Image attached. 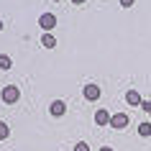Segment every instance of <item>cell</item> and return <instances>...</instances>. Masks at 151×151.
I'll use <instances>...</instances> for the list:
<instances>
[{
    "label": "cell",
    "instance_id": "obj_1",
    "mask_svg": "<svg viewBox=\"0 0 151 151\" xmlns=\"http://www.w3.org/2000/svg\"><path fill=\"white\" fill-rule=\"evenodd\" d=\"M39 26L44 28V33H51V31L56 28V16H54V13H41Z\"/></svg>",
    "mask_w": 151,
    "mask_h": 151
},
{
    "label": "cell",
    "instance_id": "obj_2",
    "mask_svg": "<svg viewBox=\"0 0 151 151\" xmlns=\"http://www.w3.org/2000/svg\"><path fill=\"white\" fill-rule=\"evenodd\" d=\"M18 97H21V90H18L16 85H8V87L3 90V103H5V105L18 103Z\"/></svg>",
    "mask_w": 151,
    "mask_h": 151
},
{
    "label": "cell",
    "instance_id": "obj_3",
    "mask_svg": "<svg viewBox=\"0 0 151 151\" xmlns=\"http://www.w3.org/2000/svg\"><path fill=\"white\" fill-rule=\"evenodd\" d=\"M103 95V90L97 87L95 82H90V85H85V100H90V103H95L97 97Z\"/></svg>",
    "mask_w": 151,
    "mask_h": 151
},
{
    "label": "cell",
    "instance_id": "obj_4",
    "mask_svg": "<svg viewBox=\"0 0 151 151\" xmlns=\"http://www.w3.org/2000/svg\"><path fill=\"white\" fill-rule=\"evenodd\" d=\"M110 126L115 128V131H123V128L128 126V115H126V113H113V118H110Z\"/></svg>",
    "mask_w": 151,
    "mask_h": 151
},
{
    "label": "cell",
    "instance_id": "obj_5",
    "mask_svg": "<svg viewBox=\"0 0 151 151\" xmlns=\"http://www.w3.org/2000/svg\"><path fill=\"white\" fill-rule=\"evenodd\" d=\"M49 113H51V115H54V118H62L64 113H67V105H64L62 100H54V103L49 105Z\"/></svg>",
    "mask_w": 151,
    "mask_h": 151
},
{
    "label": "cell",
    "instance_id": "obj_6",
    "mask_svg": "<svg viewBox=\"0 0 151 151\" xmlns=\"http://www.w3.org/2000/svg\"><path fill=\"white\" fill-rule=\"evenodd\" d=\"M126 103H128V105H133V108H138V105L143 103L141 95H138V90H128V92H126Z\"/></svg>",
    "mask_w": 151,
    "mask_h": 151
},
{
    "label": "cell",
    "instance_id": "obj_7",
    "mask_svg": "<svg viewBox=\"0 0 151 151\" xmlns=\"http://www.w3.org/2000/svg\"><path fill=\"white\" fill-rule=\"evenodd\" d=\"M110 118H113V115L108 110H97L95 113V123H97V126H110Z\"/></svg>",
    "mask_w": 151,
    "mask_h": 151
},
{
    "label": "cell",
    "instance_id": "obj_8",
    "mask_svg": "<svg viewBox=\"0 0 151 151\" xmlns=\"http://www.w3.org/2000/svg\"><path fill=\"white\" fill-rule=\"evenodd\" d=\"M41 46L44 49H56V36L54 33H44L41 36Z\"/></svg>",
    "mask_w": 151,
    "mask_h": 151
},
{
    "label": "cell",
    "instance_id": "obj_9",
    "mask_svg": "<svg viewBox=\"0 0 151 151\" xmlns=\"http://www.w3.org/2000/svg\"><path fill=\"white\" fill-rule=\"evenodd\" d=\"M138 136H143V138H149V136H151V120L138 123Z\"/></svg>",
    "mask_w": 151,
    "mask_h": 151
},
{
    "label": "cell",
    "instance_id": "obj_10",
    "mask_svg": "<svg viewBox=\"0 0 151 151\" xmlns=\"http://www.w3.org/2000/svg\"><path fill=\"white\" fill-rule=\"evenodd\" d=\"M13 67V59L8 54H0V69H10Z\"/></svg>",
    "mask_w": 151,
    "mask_h": 151
},
{
    "label": "cell",
    "instance_id": "obj_11",
    "mask_svg": "<svg viewBox=\"0 0 151 151\" xmlns=\"http://www.w3.org/2000/svg\"><path fill=\"white\" fill-rule=\"evenodd\" d=\"M8 136H10L8 123H3V120H0V141H3V138H8Z\"/></svg>",
    "mask_w": 151,
    "mask_h": 151
},
{
    "label": "cell",
    "instance_id": "obj_12",
    "mask_svg": "<svg viewBox=\"0 0 151 151\" xmlns=\"http://www.w3.org/2000/svg\"><path fill=\"white\" fill-rule=\"evenodd\" d=\"M74 151H90V146L85 141H77V143H74Z\"/></svg>",
    "mask_w": 151,
    "mask_h": 151
},
{
    "label": "cell",
    "instance_id": "obj_13",
    "mask_svg": "<svg viewBox=\"0 0 151 151\" xmlns=\"http://www.w3.org/2000/svg\"><path fill=\"white\" fill-rule=\"evenodd\" d=\"M141 108H143L146 113H151V100H143V103H141Z\"/></svg>",
    "mask_w": 151,
    "mask_h": 151
},
{
    "label": "cell",
    "instance_id": "obj_14",
    "mask_svg": "<svg viewBox=\"0 0 151 151\" xmlns=\"http://www.w3.org/2000/svg\"><path fill=\"white\" fill-rule=\"evenodd\" d=\"M133 3H136V0H120V5H123V8H131Z\"/></svg>",
    "mask_w": 151,
    "mask_h": 151
},
{
    "label": "cell",
    "instance_id": "obj_15",
    "mask_svg": "<svg viewBox=\"0 0 151 151\" xmlns=\"http://www.w3.org/2000/svg\"><path fill=\"white\" fill-rule=\"evenodd\" d=\"M72 3H74V5H82V3H85V0H72Z\"/></svg>",
    "mask_w": 151,
    "mask_h": 151
},
{
    "label": "cell",
    "instance_id": "obj_16",
    "mask_svg": "<svg viewBox=\"0 0 151 151\" xmlns=\"http://www.w3.org/2000/svg\"><path fill=\"white\" fill-rule=\"evenodd\" d=\"M100 151H113V149H110V146H103V149H100Z\"/></svg>",
    "mask_w": 151,
    "mask_h": 151
},
{
    "label": "cell",
    "instance_id": "obj_17",
    "mask_svg": "<svg viewBox=\"0 0 151 151\" xmlns=\"http://www.w3.org/2000/svg\"><path fill=\"white\" fill-rule=\"evenodd\" d=\"M0 31H3V21H0Z\"/></svg>",
    "mask_w": 151,
    "mask_h": 151
},
{
    "label": "cell",
    "instance_id": "obj_18",
    "mask_svg": "<svg viewBox=\"0 0 151 151\" xmlns=\"http://www.w3.org/2000/svg\"><path fill=\"white\" fill-rule=\"evenodd\" d=\"M149 115H151V113H149Z\"/></svg>",
    "mask_w": 151,
    "mask_h": 151
},
{
    "label": "cell",
    "instance_id": "obj_19",
    "mask_svg": "<svg viewBox=\"0 0 151 151\" xmlns=\"http://www.w3.org/2000/svg\"><path fill=\"white\" fill-rule=\"evenodd\" d=\"M54 3H56V0H54Z\"/></svg>",
    "mask_w": 151,
    "mask_h": 151
}]
</instances>
